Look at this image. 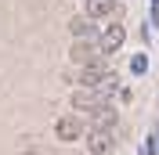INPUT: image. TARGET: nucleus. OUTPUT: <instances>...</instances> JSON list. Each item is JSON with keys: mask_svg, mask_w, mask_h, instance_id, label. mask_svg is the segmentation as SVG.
I'll return each mask as SVG.
<instances>
[{"mask_svg": "<svg viewBox=\"0 0 159 155\" xmlns=\"http://www.w3.org/2000/svg\"><path fill=\"white\" fill-rule=\"evenodd\" d=\"M69 58L76 61V65H105V51H101V43H90V40H76L69 51Z\"/></svg>", "mask_w": 159, "mask_h": 155, "instance_id": "obj_1", "label": "nucleus"}, {"mask_svg": "<svg viewBox=\"0 0 159 155\" xmlns=\"http://www.w3.org/2000/svg\"><path fill=\"white\" fill-rule=\"evenodd\" d=\"M105 83H112V72H109L105 65H87V69H80V87L98 90V87H105Z\"/></svg>", "mask_w": 159, "mask_h": 155, "instance_id": "obj_2", "label": "nucleus"}, {"mask_svg": "<svg viewBox=\"0 0 159 155\" xmlns=\"http://www.w3.org/2000/svg\"><path fill=\"white\" fill-rule=\"evenodd\" d=\"M72 108H80V112H98V108H105V97H101V90H87V87H80L76 94H72Z\"/></svg>", "mask_w": 159, "mask_h": 155, "instance_id": "obj_3", "label": "nucleus"}, {"mask_svg": "<svg viewBox=\"0 0 159 155\" xmlns=\"http://www.w3.org/2000/svg\"><path fill=\"white\" fill-rule=\"evenodd\" d=\"M54 137H58V141H80V137H83L80 116H61L58 123H54Z\"/></svg>", "mask_w": 159, "mask_h": 155, "instance_id": "obj_4", "label": "nucleus"}, {"mask_svg": "<svg viewBox=\"0 0 159 155\" xmlns=\"http://www.w3.org/2000/svg\"><path fill=\"white\" fill-rule=\"evenodd\" d=\"M123 40H127V29H123L119 22H112L109 29L101 33V51H119V47H123Z\"/></svg>", "mask_w": 159, "mask_h": 155, "instance_id": "obj_5", "label": "nucleus"}, {"mask_svg": "<svg viewBox=\"0 0 159 155\" xmlns=\"http://www.w3.org/2000/svg\"><path fill=\"white\" fill-rule=\"evenodd\" d=\"M87 148H90V155H109L112 152V137L101 134V130H87Z\"/></svg>", "mask_w": 159, "mask_h": 155, "instance_id": "obj_6", "label": "nucleus"}, {"mask_svg": "<svg viewBox=\"0 0 159 155\" xmlns=\"http://www.w3.org/2000/svg\"><path fill=\"white\" fill-rule=\"evenodd\" d=\"M90 119H94V126H90V130H101V134H109L112 126H116V108H112V105H105V108H98Z\"/></svg>", "mask_w": 159, "mask_h": 155, "instance_id": "obj_7", "label": "nucleus"}, {"mask_svg": "<svg viewBox=\"0 0 159 155\" xmlns=\"http://www.w3.org/2000/svg\"><path fill=\"white\" fill-rule=\"evenodd\" d=\"M116 11V0H87V18H105Z\"/></svg>", "mask_w": 159, "mask_h": 155, "instance_id": "obj_8", "label": "nucleus"}, {"mask_svg": "<svg viewBox=\"0 0 159 155\" xmlns=\"http://www.w3.org/2000/svg\"><path fill=\"white\" fill-rule=\"evenodd\" d=\"M69 33L76 40H90V36H94V22H90V18H72L69 22Z\"/></svg>", "mask_w": 159, "mask_h": 155, "instance_id": "obj_9", "label": "nucleus"}, {"mask_svg": "<svg viewBox=\"0 0 159 155\" xmlns=\"http://www.w3.org/2000/svg\"><path fill=\"white\" fill-rule=\"evenodd\" d=\"M130 69H134L138 76H141V72H148V58H145V54H138V58L130 61Z\"/></svg>", "mask_w": 159, "mask_h": 155, "instance_id": "obj_10", "label": "nucleus"}, {"mask_svg": "<svg viewBox=\"0 0 159 155\" xmlns=\"http://www.w3.org/2000/svg\"><path fill=\"white\" fill-rule=\"evenodd\" d=\"M156 148H159V130H156Z\"/></svg>", "mask_w": 159, "mask_h": 155, "instance_id": "obj_11", "label": "nucleus"}, {"mask_svg": "<svg viewBox=\"0 0 159 155\" xmlns=\"http://www.w3.org/2000/svg\"><path fill=\"white\" fill-rule=\"evenodd\" d=\"M76 155H80V152H76ZM83 155H90V152H83Z\"/></svg>", "mask_w": 159, "mask_h": 155, "instance_id": "obj_12", "label": "nucleus"}, {"mask_svg": "<svg viewBox=\"0 0 159 155\" xmlns=\"http://www.w3.org/2000/svg\"><path fill=\"white\" fill-rule=\"evenodd\" d=\"M152 4H159V0H152Z\"/></svg>", "mask_w": 159, "mask_h": 155, "instance_id": "obj_13", "label": "nucleus"}]
</instances>
